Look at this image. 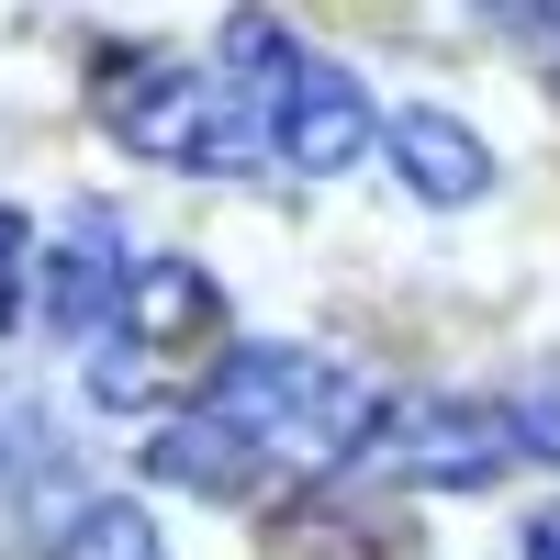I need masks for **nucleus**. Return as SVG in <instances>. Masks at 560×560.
<instances>
[{
    "label": "nucleus",
    "instance_id": "nucleus-1",
    "mask_svg": "<svg viewBox=\"0 0 560 560\" xmlns=\"http://www.w3.org/2000/svg\"><path fill=\"white\" fill-rule=\"evenodd\" d=\"M202 415L224 438H247L258 448V471H325V459H359L370 427H382V393L359 382V370L337 359H314V348H236L213 370V393Z\"/></svg>",
    "mask_w": 560,
    "mask_h": 560
},
{
    "label": "nucleus",
    "instance_id": "nucleus-2",
    "mask_svg": "<svg viewBox=\"0 0 560 560\" xmlns=\"http://www.w3.org/2000/svg\"><path fill=\"white\" fill-rule=\"evenodd\" d=\"M236 359L224 348V292L213 269L191 258H135L124 303L102 314L90 337V404H179V393H213V370Z\"/></svg>",
    "mask_w": 560,
    "mask_h": 560
},
{
    "label": "nucleus",
    "instance_id": "nucleus-3",
    "mask_svg": "<svg viewBox=\"0 0 560 560\" xmlns=\"http://www.w3.org/2000/svg\"><path fill=\"white\" fill-rule=\"evenodd\" d=\"M224 90H236L258 158H269V168H303V179H314V168H348L370 135H382L348 68H325L314 45H292L280 23H258V12L224 23Z\"/></svg>",
    "mask_w": 560,
    "mask_h": 560
},
{
    "label": "nucleus",
    "instance_id": "nucleus-4",
    "mask_svg": "<svg viewBox=\"0 0 560 560\" xmlns=\"http://www.w3.org/2000/svg\"><path fill=\"white\" fill-rule=\"evenodd\" d=\"M90 113L158 168H191V179L258 168V135L236 113V90H224V68H179L158 45H113V57L90 68Z\"/></svg>",
    "mask_w": 560,
    "mask_h": 560
},
{
    "label": "nucleus",
    "instance_id": "nucleus-5",
    "mask_svg": "<svg viewBox=\"0 0 560 560\" xmlns=\"http://www.w3.org/2000/svg\"><path fill=\"white\" fill-rule=\"evenodd\" d=\"M370 471L393 482H427V493H493L504 471H516V415L504 404H459V393H404L382 404V427H370Z\"/></svg>",
    "mask_w": 560,
    "mask_h": 560
},
{
    "label": "nucleus",
    "instance_id": "nucleus-6",
    "mask_svg": "<svg viewBox=\"0 0 560 560\" xmlns=\"http://www.w3.org/2000/svg\"><path fill=\"white\" fill-rule=\"evenodd\" d=\"M258 549H269V560H427V527H415L404 504H382V493L314 482V493H292V504H269Z\"/></svg>",
    "mask_w": 560,
    "mask_h": 560
},
{
    "label": "nucleus",
    "instance_id": "nucleus-7",
    "mask_svg": "<svg viewBox=\"0 0 560 560\" xmlns=\"http://www.w3.org/2000/svg\"><path fill=\"white\" fill-rule=\"evenodd\" d=\"M124 224L102 213V202H79L68 213V236H57V269H45V314L68 325V337H102V314L124 303Z\"/></svg>",
    "mask_w": 560,
    "mask_h": 560
},
{
    "label": "nucleus",
    "instance_id": "nucleus-8",
    "mask_svg": "<svg viewBox=\"0 0 560 560\" xmlns=\"http://www.w3.org/2000/svg\"><path fill=\"white\" fill-rule=\"evenodd\" d=\"M382 147H393V168H404V191H415V202H482V179H493L482 135H471V124H448V113H393V124H382Z\"/></svg>",
    "mask_w": 560,
    "mask_h": 560
},
{
    "label": "nucleus",
    "instance_id": "nucleus-9",
    "mask_svg": "<svg viewBox=\"0 0 560 560\" xmlns=\"http://www.w3.org/2000/svg\"><path fill=\"white\" fill-rule=\"evenodd\" d=\"M147 471H158V482H179V493H213V504H247V493H269L258 448H247V438H224L202 404H191V415H179V427L147 448Z\"/></svg>",
    "mask_w": 560,
    "mask_h": 560
},
{
    "label": "nucleus",
    "instance_id": "nucleus-10",
    "mask_svg": "<svg viewBox=\"0 0 560 560\" xmlns=\"http://www.w3.org/2000/svg\"><path fill=\"white\" fill-rule=\"evenodd\" d=\"M45 560H168L158 527L135 516V504H79V516L45 538Z\"/></svg>",
    "mask_w": 560,
    "mask_h": 560
},
{
    "label": "nucleus",
    "instance_id": "nucleus-11",
    "mask_svg": "<svg viewBox=\"0 0 560 560\" xmlns=\"http://www.w3.org/2000/svg\"><path fill=\"white\" fill-rule=\"evenodd\" d=\"M504 415H516V448H527V459H560V359L527 370V393L504 404Z\"/></svg>",
    "mask_w": 560,
    "mask_h": 560
},
{
    "label": "nucleus",
    "instance_id": "nucleus-12",
    "mask_svg": "<svg viewBox=\"0 0 560 560\" xmlns=\"http://www.w3.org/2000/svg\"><path fill=\"white\" fill-rule=\"evenodd\" d=\"M23 247H34V236H23V213L0 202V325L23 314Z\"/></svg>",
    "mask_w": 560,
    "mask_h": 560
},
{
    "label": "nucleus",
    "instance_id": "nucleus-13",
    "mask_svg": "<svg viewBox=\"0 0 560 560\" xmlns=\"http://www.w3.org/2000/svg\"><path fill=\"white\" fill-rule=\"evenodd\" d=\"M504 34H516V45H549V57H560V12H504ZM549 90H560V68H549Z\"/></svg>",
    "mask_w": 560,
    "mask_h": 560
},
{
    "label": "nucleus",
    "instance_id": "nucleus-14",
    "mask_svg": "<svg viewBox=\"0 0 560 560\" xmlns=\"http://www.w3.org/2000/svg\"><path fill=\"white\" fill-rule=\"evenodd\" d=\"M527 560H560V516H538V527H527Z\"/></svg>",
    "mask_w": 560,
    "mask_h": 560
}]
</instances>
